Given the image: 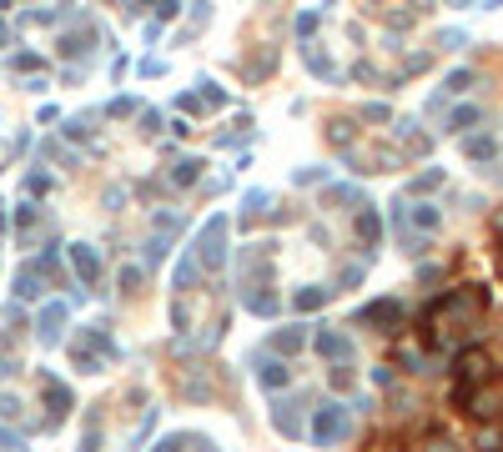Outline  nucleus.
<instances>
[{
    "mask_svg": "<svg viewBox=\"0 0 503 452\" xmlns=\"http://www.w3.org/2000/svg\"><path fill=\"white\" fill-rule=\"evenodd\" d=\"M197 176H201V161H197V156H186V161H176V171H172V181H176V186H192Z\"/></svg>",
    "mask_w": 503,
    "mask_h": 452,
    "instance_id": "9b49d317",
    "label": "nucleus"
},
{
    "mask_svg": "<svg viewBox=\"0 0 503 452\" xmlns=\"http://www.w3.org/2000/svg\"><path fill=\"white\" fill-rule=\"evenodd\" d=\"M347 422H352L347 407H343V402H327L322 412L312 417V442H338V437L347 433Z\"/></svg>",
    "mask_w": 503,
    "mask_h": 452,
    "instance_id": "7ed1b4c3",
    "label": "nucleus"
},
{
    "mask_svg": "<svg viewBox=\"0 0 503 452\" xmlns=\"http://www.w3.org/2000/svg\"><path fill=\"white\" fill-rule=\"evenodd\" d=\"M252 312H257V317H272V312H277V296H272V292L262 296V292H257V296H252Z\"/></svg>",
    "mask_w": 503,
    "mask_h": 452,
    "instance_id": "a211bd4d",
    "label": "nucleus"
},
{
    "mask_svg": "<svg viewBox=\"0 0 503 452\" xmlns=\"http://www.w3.org/2000/svg\"><path fill=\"white\" fill-rule=\"evenodd\" d=\"M287 377H292V372L282 367V362H262V372H257L262 387H287Z\"/></svg>",
    "mask_w": 503,
    "mask_h": 452,
    "instance_id": "9d476101",
    "label": "nucleus"
},
{
    "mask_svg": "<svg viewBox=\"0 0 503 452\" xmlns=\"http://www.w3.org/2000/svg\"><path fill=\"white\" fill-rule=\"evenodd\" d=\"M71 262H76V271H81V282H96L101 262H96V251H91V246H71Z\"/></svg>",
    "mask_w": 503,
    "mask_h": 452,
    "instance_id": "423d86ee",
    "label": "nucleus"
},
{
    "mask_svg": "<svg viewBox=\"0 0 503 452\" xmlns=\"http://www.w3.org/2000/svg\"><path fill=\"white\" fill-rule=\"evenodd\" d=\"M322 301H327V287H302L297 296H292V307H297V312H318Z\"/></svg>",
    "mask_w": 503,
    "mask_h": 452,
    "instance_id": "6e6552de",
    "label": "nucleus"
},
{
    "mask_svg": "<svg viewBox=\"0 0 503 452\" xmlns=\"http://www.w3.org/2000/svg\"><path fill=\"white\" fill-rule=\"evenodd\" d=\"M35 292H40V287H35V276H31V271H20V296H35Z\"/></svg>",
    "mask_w": 503,
    "mask_h": 452,
    "instance_id": "5701e85b",
    "label": "nucleus"
},
{
    "mask_svg": "<svg viewBox=\"0 0 503 452\" xmlns=\"http://www.w3.org/2000/svg\"><path fill=\"white\" fill-rule=\"evenodd\" d=\"M197 282V256H181L176 262V287H192Z\"/></svg>",
    "mask_w": 503,
    "mask_h": 452,
    "instance_id": "2eb2a0df",
    "label": "nucleus"
},
{
    "mask_svg": "<svg viewBox=\"0 0 503 452\" xmlns=\"http://www.w3.org/2000/svg\"><path fill=\"white\" fill-rule=\"evenodd\" d=\"M121 287L136 292V287H141V267H126V271H121Z\"/></svg>",
    "mask_w": 503,
    "mask_h": 452,
    "instance_id": "aec40b11",
    "label": "nucleus"
},
{
    "mask_svg": "<svg viewBox=\"0 0 503 452\" xmlns=\"http://www.w3.org/2000/svg\"><path fill=\"white\" fill-rule=\"evenodd\" d=\"M408 217H413L418 226H423V231H433V226H438V211H433V206H413Z\"/></svg>",
    "mask_w": 503,
    "mask_h": 452,
    "instance_id": "dca6fc26",
    "label": "nucleus"
},
{
    "mask_svg": "<svg viewBox=\"0 0 503 452\" xmlns=\"http://www.w3.org/2000/svg\"><path fill=\"white\" fill-rule=\"evenodd\" d=\"M318 352H322V357H343V362H347V357H352V342H347L343 332H332V327H327V332H318Z\"/></svg>",
    "mask_w": 503,
    "mask_h": 452,
    "instance_id": "20e7f679",
    "label": "nucleus"
},
{
    "mask_svg": "<svg viewBox=\"0 0 503 452\" xmlns=\"http://www.w3.org/2000/svg\"><path fill=\"white\" fill-rule=\"evenodd\" d=\"M197 262L206 267V271H217L222 262H226V217H212L201 226V236H197Z\"/></svg>",
    "mask_w": 503,
    "mask_h": 452,
    "instance_id": "f03ea898",
    "label": "nucleus"
},
{
    "mask_svg": "<svg viewBox=\"0 0 503 452\" xmlns=\"http://www.w3.org/2000/svg\"><path fill=\"white\" fill-rule=\"evenodd\" d=\"M197 85H201V101H206V106H222V101H226V91H222L217 81H197Z\"/></svg>",
    "mask_w": 503,
    "mask_h": 452,
    "instance_id": "f3484780",
    "label": "nucleus"
},
{
    "mask_svg": "<svg viewBox=\"0 0 503 452\" xmlns=\"http://www.w3.org/2000/svg\"><path fill=\"white\" fill-rule=\"evenodd\" d=\"M468 85H473L468 71H453V76H448V91H468Z\"/></svg>",
    "mask_w": 503,
    "mask_h": 452,
    "instance_id": "412c9836",
    "label": "nucleus"
},
{
    "mask_svg": "<svg viewBox=\"0 0 503 452\" xmlns=\"http://www.w3.org/2000/svg\"><path fill=\"white\" fill-rule=\"evenodd\" d=\"M297 347H307V332L302 327H287V332L272 337V352H297Z\"/></svg>",
    "mask_w": 503,
    "mask_h": 452,
    "instance_id": "0eeeda50",
    "label": "nucleus"
},
{
    "mask_svg": "<svg viewBox=\"0 0 503 452\" xmlns=\"http://www.w3.org/2000/svg\"><path fill=\"white\" fill-rule=\"evenodd\" d=\"M488 307V292L484 287H458V292H443L438 301L423 307V342L428 347H453L458 332Z\"/></svg>",
    "mask_w": 503,
    "mask_h": 452,
    "instance_id": "f257e3e1",
    "label": "nucleus"
},
{
    "mask_svg": "<svg viewBox=\"0 0 503 452\" xmlns=\"http://www.w3.org/2000/svg\"><path fill=\"white\" fill-rule=\"evenodd\" d=\"M166 256V236H156V242H146V267H156Z\"/></svg>",
    "mask_w": 503,
    "mask_h": 452,
    "instance_id": "6ab92c4d",
    "label": "nucleus"
},
{
    "mask_svg": "<svg viewBox=\"0 0 503 452\" xmlns=\"http://www.w3.org/2000/svg\"><path fill=\"white\" fill-rule=\"evenodd\" d=\"M377 231H383L377 211H363V217H358V236H363V242H377Z\"/></svg>",
    "mask_w": 503,
    "mask_h": 452,
    "instance_id": "4468645a",
    "label": "nucleus"
},
{
    "mask_svg": "<svg viewBox=\"0 0 503 452\" xmlns=\"http://www.w3.org/2000/svg\"><path fill=\"white\" fill-rule=\"evenodd\" d=\"M463 151H468V156H473V161H493V156H498V146H493V136H473V141H468Z\"/></svg>",
    "mask_w": 503,
    "mask_h": 452,
    "instance_id": "f8f14e48",
    "label": "nucleus"
},
{
    "mask_svg": "<svg viewBox=\"0 0 503 452\" xmlns=\"http://www.w3.org/2000/svg\"><path fill=\"white\" fill-rule=\"evenodd\" d=\"M312 31H318V15H312V10L297 15V35H312Z\"/></svg>",
    "mask_w": 503,
    "mask_h": 452,
    "instance_id": "4be33fe9",
    "label": "nucleus"
},
{
    "mask_svg": "<svg viewBox=\"0 0 503 452\" xmlns=\"http://www.w3.org/2000/svg\"><path fill=\"white\" fill-rule=\"evenodd\" d=\"M397 317H403V307H397V301H372V307L358 312V321H388V327H393Z\"/></svg>",
    "mask_w": 503,
    "mask_h": 452,
    "instance_id": "39448f33",
    "label": "nucleus"
},
{
    "mask_svg": "<svg viewBox=\"0 0 503 452\" xmlns=\"http://www.w3.org/2000/svg\"><path fill=\"white\" fill-rule=\"evenodd\" d=\"M60 317H66V307H60V301H56V307H46V317H40V337H46V342H56Z\"/></svg>",
    "mask_w": 503,
    "mask_h": 452,
    "instance_id": "ddd939ff",
    "label": "nucleus"
},
{
    "mask_svg": "<svg viewBox=\"0 0 503 452\" xmlns=\"http://www.w3.org/2000/svg\"><path fill=\"white\" fill-rule=\"evenodd\" d=\"M292 407H297V402H277V412H272V417H277V427H282L287 437H297L302 422H297V412H292Z\"/></svg>",
    "mask_w": 503,
    "mask_h": 452,
    "instance_id": "1a4fd4ad",
    "label": "nucleus"
}]
</instances>
